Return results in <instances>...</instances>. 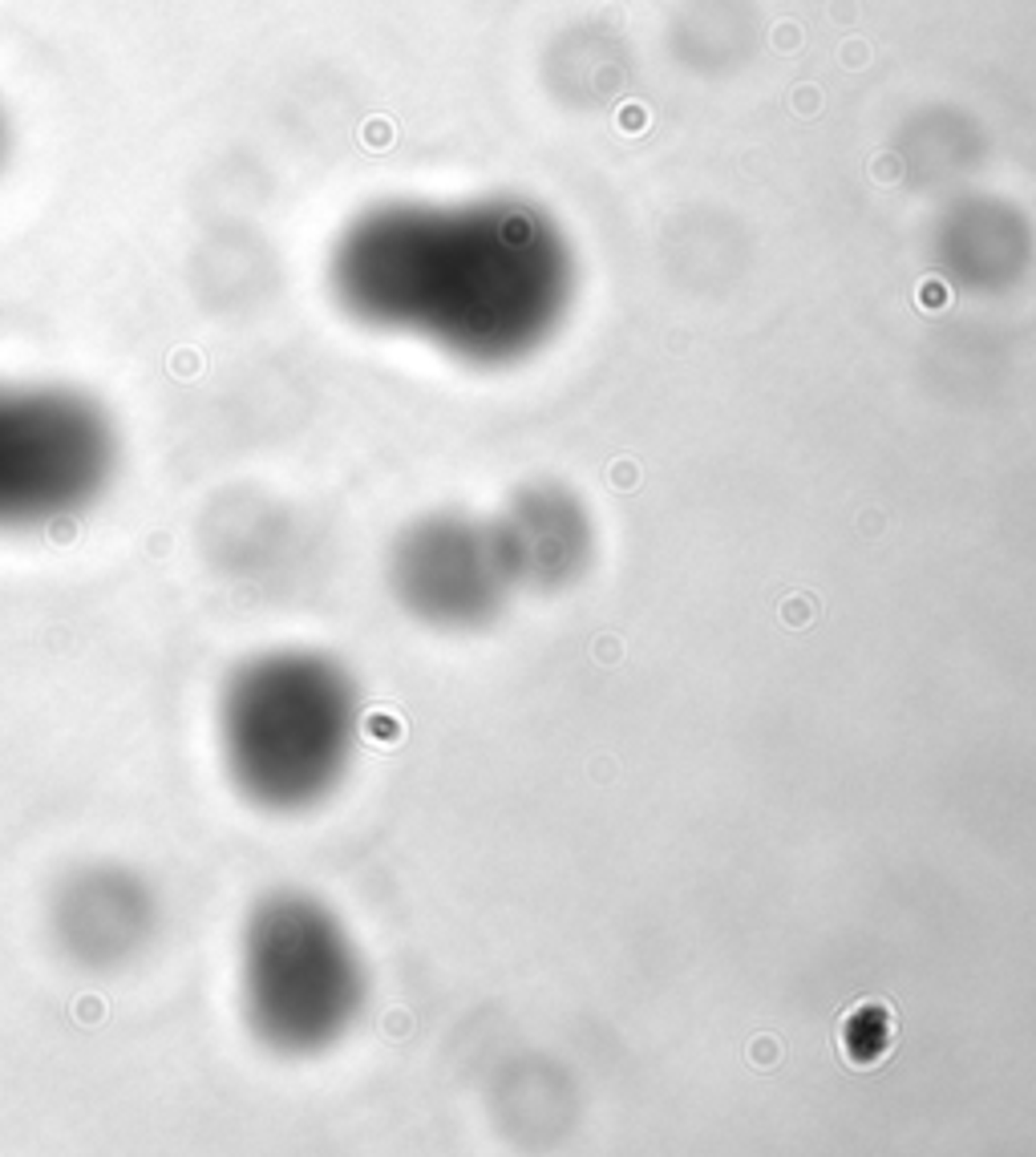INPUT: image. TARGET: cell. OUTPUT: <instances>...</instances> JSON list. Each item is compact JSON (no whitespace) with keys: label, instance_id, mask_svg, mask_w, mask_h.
I'll list each match as a JSON object with an SVG mask.
<instances>
[{"label":"cell","instance_id":"5","mask_svg":"<svg viewBox=\"0 0 1036 1157\" xmlns=\"http://www.w3.org/2000/svg\"><path fill=\"white\" fill-rule=\"evenodd\" d=\"M393 599L438 631L490 628L518 596L494 522L429 514L401 530L389 551Z\"/></svg>","mask_w":1036,"mask_h":1157},{"label":"cell","instance_id":"2","mask_svg":"<svg viewBox=\"0 0 1036 1157\" xmlns=\"http://www.w3.org/2000/svg\"><path fill=\"white\" fill-rule=\"evenodd\" d=\"M360 741V688L341 660L279 648L244 660L219 696L227 777L268 814H304L349 777Z\"/></svg>","mask_w":1036,"mask_h":1157},{"label":"cell","instance_id":"6","mask_svg":"<svg viewBox=\"0 0 1036 1157\" xmlns=\"http://www.w3.org/2000/svg\"><path fill=\"white\" fill-rule=\"evenodd\" d=\"M494 530L518 591H571L596 559L591 518L567 490H527L506 506Z\"/></svg>","mask_w":1036,"mask_h":1157},{"label":"cell","instance_id":"7","mask_svg":"<svg viewBox=\"0 0 1036 1157\" xmlns=\"http://www.w3.org/2000/svg\"><path fill=\"white\" fill-rule=\"evenodd\" d=\"M150 895L134 874L93 866L69 879L53 906V927L69 955L90 967L122 963L150 931Z\"/></svg>","mask_w":1036,"mask_h":1157},{"label":"cell","instance_id":"8","mask_svg":"<svg viewBox=\"0 0 1036 1157\" xmlns=\"http://www.w3.org/2000/svg\"><path fill=\"white\" fill-rule=\"evenodd\" d=\"M13 155H17V122H13V110L9 102L0 98V179L9 174L13 166Z\"/></svg>","mask_w":1036,"mask_h":1157},{"label":"cell","instance_id":"1","mask_svg":"<svg viewBox=\"0 0 1036 1157\" xmlns=\"http://www.w3.org/2000/svg\"><path fill=\"white\" fill-rule=\"evenodd\" d=\"M328 287L352 320L494 360L551 324L563 279L547 255L482 223L421 207H376L336 235Z\"/></svg>","mask_w":1036,"mask_h":1157},{"label":"cell","instance_id":"3","mask_svg":"<svg viewBox=\"0 0 1036 1157\" xmlns=\"http://www.w3.org/2000/svg\"><path fill=\"white\" fill-rule=\"evenodd\" d=\"M368 971L352 931L304 890H271L239 931V1003L279 1056H316L357 1028Z\"/></svg>","mask_w":1036,"mask_h":1157},{"label":"cell","instance_id":"4","mask_svg":"<svg viewBox=\"0 0 1036 1157\" xmlns=\"http://www.w3.org/2000/svg\"><path fill=\"white\" fill-rule=\"evenodd\" d=\"M118 429L74 384L0 381V534L93 506L118 473Z\"/></svg>","mask_w":1036,"mask_h":1157}]
</instances>
